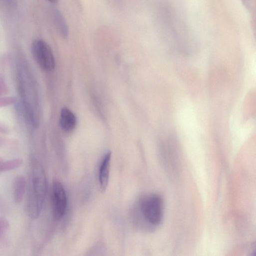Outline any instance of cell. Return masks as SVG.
Segmentation results:
<instances>
[{
    "mask_svg": "<svg viewBox=\"0 0 256 256\" xmlns=\"http://www.w3.org/2000/svg\"><path fill=\"white\" fill-rule=\"evenodd\" d=\"M60 124L62 128L67 132L72 131L76 124V118L74 114L68 108H62Z\"/></svg>",
    "mask_w": 256,
    "mask_h": 256,
    "instance_id": "6",
    "label": "cell"
},
{
    "mask_svg": "<svg viewBox=\"0 0 256 256\" xmlns=\"http://www.w3.org/2000/svg\"><path fill=\"white\" fill-rule=\"evenodd\" d=\"M31 51L36 62L43 70L50 71L54 68V58L46 42L41 39L35 40L32 44Z\"/></svg>",
    "mask_w": 256,
    "mask_h": 256,
    "instance_id": "3",
    "label": "cell"
},
{
    "mask_svg": "<svg viewBox=\"0 0 256 256\" xmlns=\"http://www.w3.org/2000/svg\"><path fill=\"white\" fill-rule=\"evenodd\" d=\"M52 201L54 218L60 220L66 211L67 197L62 184L58 180L54 181L52 184Z\"/></svg>",
    "mask_w": 256,
    "mask_h": 256,
    "instance_id": "4",
    "label": "cell"
},
{
    "mask_svg": "<svg viewBox=\"0 0 256 256\" xmlns=\"http://www.w3.org/2000/svg\"><path fill=\"white\" fill-rule=\"evenodd\" d=\"M8 92V89L3 76L0 74V96H4Z\"/></svg>",
    "mask_w": 256,
    "mask_h": 256,
    "instance_id": "11",
    "label": "cell"
},
{
    "mask_svg": "<svg viewBox=\"0 0 256 256\" xmlns=\"http://www.w3.org/2000/svg\"><path fill=\"white\" fill-rule=\"evenodd\" d=\"M16 97L12 96H0V108L9 106L16 103Z\"/></svg>",
    "mask_w": 256,
    "mask_h": 256,
    "instance_id": "10",
    "label": "cell"
},
{
    "mask_svg": "<svg viewBox=\"0 0 256 256\" xmlns=\"http://www.w3.org/2000/svg\"><path fill=\"white\" fill-rule=\"evenodd\" d=\"M54 18L56 28L61 36L66 38L68 34L67 24L61 12L57 10L54 11Z\"/></svg>",
    "mask_w": 256,
    "mask_h": 256,
    "instance_id": "8",
    "label": "cell"
},
{
    "mask_svg": "<svg viewBox=\"0 0 256 256\" xmlns=\"http://www.w3.org/2000/svg\"><path fill=\"white\" fill-rule=\"evenodd\" d=\"M112 153H106L102 160L98 170V180L102 192L106 190L109 179Z\"/></svg>",
    "mask_w": 256,
    "mask_h": 256,
    "instance_id": "5",
    "label": "cell"
},
{
    "mask_svg": "<svg viewBox=\"0 0 256 256\" xmlns=\"http://www.w3.org/2000/svg\"><path fill=\"white\" fill-rule=\"evenodd\" d=\"M52 4H55L57 0H48Z\"/></svg>",
    "mask_w": 256,
    "mask_h": 256,
    "instance_id": "14",
    "label": "cell"
},
{
    "mask_svg": "<svg viewBox=\"0 0 256 256\" xmlns=\"http://www.w3.org/2000/svg\"><path fill=\"white\" fill-rule=\"evenodd\" d=\"M139 208L145 222L151 228H156L162 221L164 212V200L157 194H150L142 196Z\"/></svg>",
    "mask_w": 256,
    "mask_h": 256,
    "instance_id": "2",
    "label": "cell"
},
{
    "mask_svg": "<svg viewBox=\"0 0 256 256\" xmlns=\"http://www.w3.org/2000/svg\"><path fill=\"white\" fill-rule=\"evenodd\" d=\"M9 131V128L6 125L0 122V133L7 134Z\"/></svg>",
    "mask_w": 256,
    "mask_h": 256,
    "instance_id": "13",
    "label": "cell"
},
{
    "mask_svg": "<svg viewBox=\"0 0 256 256\" xmlns=\"http://www.w3.org/2000/svg\"><path fill=\"white\" fill-rule=\"evenodd\" d=\"M9 228L8 222L5 218H0V238L8 230Z\"/></svg>",
    "mask_w": 256,
    "mask_h": 256,
    "instance_id": "12",
    "label": "cell"
},
{
    "mask_svg": "<svg viewBox=\"0 0 256 256\" xmlns=\"http://www.w3.org/2000/svg\"><path fill=\"white\" fill-rule=\"evenodd\" d=\"M26 182L24 178L22 176H18L14 180V198L16 203L20 202L24 194Z\"/></svg>",
    "mask_w": 256,
    "mask_h": 256,
    "instance_id": "7",
    "label": "cell"
},
{
    "mask_svg": "<svg viewBox=\"0 0 256 256\" xmlns=\"http://www.w3.org/2000/svg\"><path fill=\"white\" fill-rule=\"evenodd\" d=\"M46 193V180L42 164L32 160L29 178L26 206L32 210H41Z\"/></svg>",
    "mask_w": 256,
    "mask_h": 256,
    "instance_id": "1",
    "label": "cell"
},
{
    "mask_svg": "<svg viewBox=\"0 0 256 256\" xmlns=\"http://www.w3.org/2000/svg\"><path fill=\"white\" fill-rule=\"evenodd\" d=\"M23 163L22 158H16L5 162L0 161V172L14 170L20 166Z\"/></svg>",
    "mask_w": 256,
    "mask_h": 256,
    "instance_id": "9",
    "label": "cell"
}]
</instances>
